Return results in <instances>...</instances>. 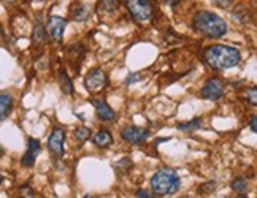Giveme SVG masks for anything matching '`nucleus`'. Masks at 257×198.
<instances>
[{"label": "nucleus", "instance_id": "11", "mask_svg": "<svg viewBox=\"0 0 257 198\" xmlns=\"http://www.w3.org/2000/svg\"><path fill=\"white\" fill-rule=\"evenodd\" d=\"M92 105H94V108L97 111V116L102 120H114L116 119V112L113 111V108L110 106L104 98L92 100Z\"/></svg>", "mask_w": 257, "mask_h": 198}, {"label": "nucleus", "instance_id": "14", "mask_svg": "<svg viewBox=\"0 0 257 198\" xmlns=\"http://www.w3.org/2000/svg\"><path fill=\"white\" fill-rule=\"evenodd\" d=\"M70 14H72V20L81 22L86 20L88 16V6L86 5H75L73 8H70Z\"/></svg>", "mask_w": 257, "mask_h": 198}, {"label": "nucleus", "instance_id": "18", "mask_svg": "<svg viewBox=\"0 0 257 198\" xmlns=\"http://www.w3.org/2000/svg\"><path fill=\"white\" fill-rule=\"evenodd\" d=\"M200 127V119L196 118L192 119L190 122H182V124H178V128L180 130H188V132H194Z\"/></svg>", "mask_w": 257, "mask_h": 198}, {"label": "nucleus", "instance_id": "1", "mask_svg": "<svg viewBox=\"0 0 257 198\" xmlns=\"http://www.w3.org/2000/svg\"><path fill=\"white\" fill-rule=\"evenodd\" d=\"M204 60L208 67L221 72V70L232 68L240 64L242 54L236 48H230V46H224V44H214V46H208L204 51Z\"/></svg>", "mask_w": 257, "mask_h": 198}, {"label": "nucleus", "instance_id": "25", "mask_svg": "<svg viewBox=\"0 0 257 198\" xmlns=\"http://www.w3.org/2000/svg\"><path fill=\"white\" fill-rule=\"evenodd\" d=\"M204 190H211V192H213L214 190V184L213 182H208L206 187H202V192H204Z\"/></svg>", "mask_w": 257, "mask_h": 198}, {"label": "nucleus", "instance_id": "17", "mask_svg": "<svg viewBox=\"0 0 257 198\" xmlns=\"http://www.w3.org/2000/svg\"><path fill=\"white\" fill-rule=\"evenodd\" d=\"M232 188L235 192L244 194L248 188H250V181H248L246 178H235L234 182H232Z\"/></svg>", "mask_w": 257, "mask_h": 198}, {"label": "nucleus", "instance_id": "20", "mask_svg": "<svg viewBox=\"0 0 257 198\" xmlns=\"http://www.w3.org/2000/svg\"><path fill=\"white\" fill-rule=\"evenodd\" d=\"M75 136H76L80 141H86V140H89V136H90V132H89V128H86V127H78V128L75 130Z\"/></svg>", "mask_w": 257, "mask_h": 198}, {"label": "nucleus", "instance_id": "9", "mask_svg": "<svg viewBox=\"0 0 257 198\" xmlns=\"http://www.w3.org/2000/svg\"><path fill=\"white\" fill-rule=\"evenodd\" d=\"M42 146H40V141L35 140V138H29V144H27V152L24 154L21 164L24 166H32L35 164V158L36 156L40 154Z\"/></svg>", "mask_w": 257, "mask_h": 198}, {"label": "nucleus", "instance_id": "3", "mask_svg": "<svg viewBox=\"0 0 257 198\" xmlns=\"http://www.w3.org/2000/svg\"><path fill=\"white\" fill-rule=\"evenodd\" d=\"M180 176L176 170L162 168L151 178V187L156 195H172L180 188Z\"/></svg>", "mask_w": 257, "mask_h": 198}, {"label": "nucleus", "instance_id": "2", "mask_svg": "<svg viewBox=\"0 0 257 198\" xmlns=\"http://www.w3.org/2000/svg\"><path fill=\"white\" fill-rule=\"evenodd\" d=\"M194 29L210 38H219L227 34V22L211 12H198L194 16Z\"/></svg>", "mask_w": 257, "mask_h": 198}, {"label": "nucleus", "instance_id": "27", "mask_svg": "<svg viewBox=\"0 0 257 198\" xmlns=\"http://www.w3.org/2000/svg\"><path fill=\"white\" fill-rule=\"evenodd\" d=\"M216 2L219 4V6H227V4H228V0H216Z\"/></svg>", "mask_w": 257, "mask_h": 198}, {"label": "nucleus", "instance_id": "6", "mask_svg": "<svg viewBox=\"0 0 257 198\" xmlns=\"http://www.w3.org/2000/svg\"><path fill=\"white\" fill-rule=\"evenodd\" d=\"M224 90H226V82L219 78H211L206 81V84L202 88V97L206 98V100H218L224 96Z\"/></svg>", "mask_w": 257, "mask_h": 198}, {"label": "nucleus", "instance_id": "21", "mask_svg": "<svg viewBox=\"0 0 257 198\" xmlns=\"http://www.w3.org/2000/svg\"><path fill=\"white\" fill-rule=\"evenodd\" d=\"M256 88H252L251 90H248V98H251V103H252V106L257 105V97H256Z\"/></svg>", "mask_w": 257, "mask_h": 198}, {"label": "nucleus", "instance_id": "19", "mask_svg": "<svg viewBox=\"0 0 257 198\" xmlns=\"http://www.w3.org/2000/svg\"><path fill=\"white\" fill-rule=\"evenodd\" d=\"M100 5H102V10H108V12H113V10H118L119 8L118 0H102Z\"/></svg>", "mask_w": 257, "mask_h": 198}, {"label": "nucleus", "instance_id": "22", "mask_svg": "<svg viewBox=\"0 0 257 198\" xmlns=\"http://www.w3.org/2000/svg\"><path fill=\"white\" fill-rule=\"evenodd\" d=\"M136 196H140V198H151L152 195L148 190H138V192H136Z\"/></svg>", "mask_w": 257, "mask_h": 198}, {"label": "nucleus", "instance_id": "28", "mask_svg": "<svg viewBox=\"0 0 257 198\" xmlns=\"http://www.w3.org/2000/svg\"><path fill=\"white\" fill-rule=\"evenodd\" d=\"M4 154V150H2V148H0V156H2Z\"/></svg>", "mask_w": 257, "mask_h": 198}, {"label": "nucleus", "instance_id": "26", "mask_svg": "<svg viewBox=\"0 0 257 198\" xmlns=\"http://www.w3.org/2000/svg\"><path fill=\"white\" fill-rule=\"evenodd\" d=\"M22 194H24V196H35V194L30 190V188H22Z\"/></svg>", "mask_w": 257, "mask_h": 198}, {"label": "nucleus", "instance_id": "7", "mask_svg": "<svg viewBox=\"0 0 257 198\" xmlns=\"http://www.w3.org/2000/svg\"><path fill=\"white\" fill-rule=\"evenodd\" d=\"M121 136H122V140L128 141V143H132V144H140L150 136V130L136 127V126H127L121 130Z\"/></svg>", "mask_w": 257, "mask_h": 198}, {"label": "nucleus", "instance_id": "8", "mask_svg": "<svg viewBox=\"0 0 257 198\" xmlns=\"http://www.w3.org/2000/svg\"><path fill=\"white\" fill-rule=\"evenodd\" d=\"M66 26H67V21L64 20V18H60V16H51L50 18V21L46 24V30H48V35L51 36L52 42L62 40Z\"/></svg>", "mask_w": 257, "mask_h": 198}, {"label": "nucleus", "instance_id": "12", "mask_svg": "<svg viewBox=\"0 0 257 198\" xmlns=\"http://www.w3.org/2000/svg\"><path fill=\"white\" fill-rule=\"evenodd\" d=\"M13 110V97L10 94H0V120H4Z\"/></svg>", "mask_w": 257, "mask_h": 198}, {"label": "nucleus", "instance_id": "23", "mask_svg": "<svg viewBox=\"0 0 257 198\" xmlns=\"http://www.w3.org/2000/svg\"><path fill=\"white\" fill-rule=\"evenodd\" d=\"M251 130H252V134H256V132H257V118L256 116L251 118Z\"/></svg>", "mask_w": 257, "mask_h": 198}, {"label": "nucleus", "instance_id": "4", "mask_svg": "<svg viewBox=\"0 0 257 198\" xmlns=\"http://www.w3.org/2000/svg\"><path fill=\"white\" fill-rule=\"evenodd\" d=\"M126 5L132 18L140 22H148L152 18L151 0H126Z\"/></svg>", "mask_w": 257, "mask_h": 198}, {"label": "nucleus", "instance_id": "15", "mask_svg": "<svg viewBox=\"0 0 257 198\" xmlns=\"http://www.w3.org/2000/svg\"><path fill=\"white\" fill-rule=\"evenodd\" d=\"M32 38H34V42H35L36 44H40V43L44 40V27H43V24H42V20H40V18L36 20V24H35V27H34V35H32Z\"/></svg>", "mask_w": 257, "mask_h": 198}, {"label": "nucleus", "instance_id": "24", "mask_svg": "<svg viewBox=\"0 0 257 198\" xmlns=\"http://www.w3.org/2000/svg\"><path fill=\"white\" fill-rule=\"evenodd\" d=\"M140 78H142V74H140V73H136V74H130V76L127 78V81H128V82H135L136 80H140Z\"/></svg>", "mask_w": 257, "mask_h": 198}, {"label": "nucleus", "instance_id": "16", "mask_svg": "<svg viewBox=\"0 0 257 198\" xmlns=\"http://www.w3.org/2000/svg\"><path fill=\"white\" fill-rule=\"evenodd\" d=\"M60 89L62 92L66 94V96H70V94L73 92V86H72V81L68 78V74L66 73V70H60Z\"/></svg>", "mask_w": 257, "mask_h": 198}, {"label": "nucleus", "instance_id": "13", "mask_svg": "<svg viewBox=\"0 0 257 198\" xmlns=\"http://www.w3.org/2000/svg\"><path fill=\"white\" fill-rule=\"evenodd\" d=\"M92 141H94V144L98 146V148H108V146H112V143H113V136H112L110 132L100 130V132H97V135L94 136Z\"/></svg>", "mask_w": 257, "mask_h": 198}, {"label": "nucleus", "instance_id": "10", "mask_svg": "<svg viewBox=\"0 0 257 198\" xmlns=\"http://www.w3.org/2000/svg\"><path fill=\"white\" fill-rule=\"evenodd\" d=\"M64 138H66V135H64L62 128H56L51 134V136L48 140V149L52 154L64 156Z\"/></svg>", "mask_w": 257, "mask_h": 198}, {"label": "nucleus", "instance_id": "29", "mask_svg": "<svg viewBox=\"0 0 257 198\" xmlns=\"http://www.w3.org/2000/svg\"><path fill=\"white\" fill-rule=\"evenodd\" d=\"M0 182H2V173H0Z\"/></svg>", "mask_w": 257, "mask_h": 198}, {"label": "nucleus", "instance_id": "5", "mask_svg": "<svg viewBox=\"0 0 257 198\" xmlns=\"http://www.w3.org/2000/svg\"><path fill=\"white\" fill-rule=\"evenodd\" d=\"M108 82V76L106 73L102 68H94L90 70L86 78H84V86L89 92H98L102 90Z\"/></svg>", "mask_w": 257, "mask_h": 198}]
</instances>
